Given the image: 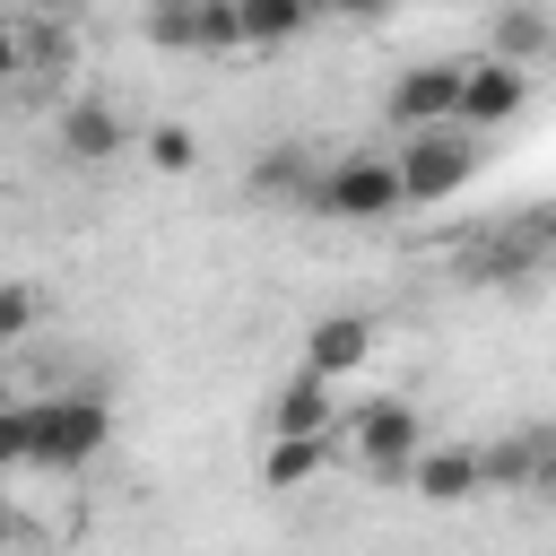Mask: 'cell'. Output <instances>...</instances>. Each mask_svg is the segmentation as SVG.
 <instances>
[{
  "instance_id": "obj_20",
  "label": "cell",
  "mask_w": 556,
  "mask_h": 556,
  "mask_svg": "<svg viewBox=\"0 0 556 556\" xmlns=\"http://www.w3.org/2000/svg\"><path fill=\"white\" fill-rule=\"evenodd\" d=\"M321 9H330V17H391L400 0H321Z\"/></svg>"
},
{
  "instance_id": "obj_21",
  "label": "cell",
  "mask_w": 556,
  "mask_h": 556,
  "mask_svg": "<svg viewBox=\"0 0 556 556\" xmlns=\"http://www.w3.org/2000/svg\"><path fill=\"white\" fill-rule=\"evenodd\" d=\"M17 9H35V17H78V0H17Z\"/></svg>"
},
{
  "instance_id": "obj_17",
  "label": "cell",
  "mask_w": 556,
  "mask_h": 556,
  "mask_svg": "<svg viewBox=\"0 0 556 556\" xmlns=\"http://www.w3.org/2000/svg\"><path fill=\"white\" fill-rule=\"evenodd\" d=\"M139 156H148L156 174H191V165H200V139H191V122H148V130H139Z\"/></svg>"
},
{
  "instance_id": "obj_6",
  "label": "cell",
  "mask_w": 556,
  "mask_h": 556,
  "mask_svg": "<svg viewBox=\"0 0 556 556\" xmlns=\"http://www.w3.org/2000/svg\"><path fill=\"white\" fill-rule=\"evenodd\" d=\"M460 87H469V61H417V70L391 78L382 122H391L400 139H408V130H443V122H460Z\"/></svg>"
},
{
  "instance_id": "obj_19",
  "label": "cell",
  "mask_w": 556,
  "mask_h": 556,
  "mask_svg": "<svg viewBox=\"0 0 556 556\" xmlns=\"http://www.w3.org/2000/svg\"><path fill=\"white\" fill-rule=\"evenodd\" d=\"M35 313H43L35 278H9V287H0V348H26V339H35Z\"/></svg>"
},
{
  "instance_id": "obj_15",
  "label": "cell",
  "mask_w": 556,
  "mask_h": 556,
  "mask_svg": "<svg viewBox=\"0 0 556 556\" xmlns=\"http://www.w3.org/2000/svg\"><path fill=\"white\" fill-rule=\"evenodd\" d=\"M313 182H321V165H313L304 148H261V156H252V191H261V200L313 208Z\"/></svg>"
},
{
  "instance_id": "obj_8",
  "label": "cell",
  "mask_w": 556,
  "mask_h": 556,
  "mask_svg": "<svg viewBox=\"0 0 556 556\" xmlns=\"http://www.w3.org/2000/svg\"><path fill=\"white\" fill-rule=\"evenodd\" d=\"M530 104V70L504 52H469V87H460V130H504Z\"/></svg>"
},
{
  "instance_id": "obj_5",
  "label": "cell",
  "mask_w": 556,
  "mask_h": 556,
  "mask_svg": "<svg viewBox=\"0 0 556 556\" xmlns=\"http://www.w3.org/2000/svg\"><path fill=\"white\" fill-rule=\"evenodd\" d=\"M400 174H408V208H443L478 182V130L443 122V130H408L400 139Z\"/></svg>"
},
{
  "instance_id": "obj_16",
  "label": "cell",
  "mask_w": 556,
  "mask_h": 556,
  "mask_svg": "<svg viewBox=\"0 0 556 556\" xmlns=\"http://www.w3.org/2000/svg\"><path fill=\"white\" fill-rule=\"evenodd\" d=\"M321 0H243V52H287Z\"/></svg>"
},
{
  "instance_id": "obj_4",
  "label": "cell",
  "mask_w": 556,
  "mask_h": 556,
  "mask_svg": "<svg viewBox=\"0 0 556 556\" xmlns=\"http://www.w3.org/2000/svg\"><path fill=\"white\" fill-rule=\"evenodd\" d=\"M400 208H408V174H400V156H382V148H348V156H330L321 182H313V217L382 226V217H400Z\"/></svg>"
},
{
  "instance_id": "obj_14",
  "label": "cell",
  "mask_w": 556,
  "mask_h": 556,
  "mask_svg": "<svg viewBox=\"0 0 556 556\" xmlns=\"http://www.w3.org/2000/svg\"><path fill=\"white\" fill-rule=\"evenodd\" d=\"M339 452H348L339 434H269V452H261V486H278V495H287V486H313Z\"/></svg>"
},
{
  "instance_id": "obj_18",
  "label": "cell",
  "mask_w": 556,
  "mask_h": 556,
  "mask_svg": "<svg viewBox=\"0 0 556 556\" xmlns=\"http://www.w3.org/2000/svg\"><path fill=\"white\" fill-rule=\"evenodd\" d=\"M200 9H208V0H148V43L200 52Z\"/></svg>"
},
{
  "instance_id": "obj_2",
  "label": "cell",
  "mask_w": 556,
  "mask_h": 556,
  "mask_svg": "<svg viewBox=\"0 0 556 556\" xmlns=\"http://www.w3.org/2000/svg\"><path fill=\"white\" fill-rule=\"evenodd\" d=\"M547 261H556V200H521V208H504L452 243L460 287H530Z\"/></svg>"
},
{
  "instance_id": "obj_7",
  "label": "cell",
  "mask_w": 556,
  "mask_h": 556,
  "mask_svg": "<svg viewBox=\"0 0 556 556\" xmlns=\"http://www.w3.org/2000/svg\"><path fill=\"white\" fill-rule=\"evenodd\" d=\"M478 452H486V486L556 504V417H530V426H513L504 443H478Z\"/></svg>"
},
{
  "instance_id": "obj_9",
  "label": "cell",
  "mask_w": 556,
  "mask_h": 556,
  "mask_svg": "<svg viewBox=\"0 0 556 556\" xmlns=\"http://www.w3.org/2000/svg\"><path fill=\"white\" fill-rule=\"evenodd\" d=\"M348 400H339V374L321 365H295L278 391H269V434H339Z\"/></svg>"
},
{
  "instance_id": "obj_1",
  "label": "cell",
  "mask_w": 556,
  "mask_h": 556,
  "mask_svg": "<svg viewBox=\"0 0 556 556\" xmlns=\"http://www.w3.org/2000/svg\"><path fill=\"white\" fill-rule=\"evenodd\" d=\"M104 443H113L104 391H43V400H9L0 408V460L9 469L78 478L87 460H104Z\"/></svg>"
},
{
  "instance_id": "obj_3",
  "label": "cell",
  "mask_w": 556,
  "mask_h": 556,
  "mask_svg": "<svg viewBox=\"0 0 556 556\" xmlns=\"http://www.w3.org/2000/svg\"><path fill=\"white\" fill-rule=\"evenodd\" d=\"M339 443H348V460H356L365 478L400 486V478L417 469V452H426V417H417V400H400V391H374V400H348V417H339Z\"/></svg>"
},
{
  "instance_id": "obj_13",
  "label": "cell",
  "mask_w": 556,
  "mask_h": 556,
  "mask_svg": "<svg viewBox=\"0 0 556 556\" xmlns=\"http://www.w3.org/2000/svg\"><path fill=\"white\" fill-rule=\"evenodd\" d=\"M486 52H504V61L539 70V61H556V17H547V9H530V0H504V9L486 17Z\"/></svg>"
},
{
  "instance_id": "obj_11",
  "label": "cell",
  "mask_w": 556,
  "mask_h": 556,
  "mask_svg": "<svg viewBox=\"0 0 556 556\" xmlns=\"http://www.w3.org/2000/svg\"><path fill=\"white\" fill-rule=\"evenodd\" d=\"M408 486H417L426 504H469V495L486 486V452H478V443H426L417 469H408Z\"/></svg>"
},
{
  "instance_id": "obj_10",
  "label": "cell",
  "mask_w": 556,
  "mask_h": 556,
  "mask_svg": "<svg viewBox=\"0 0 556 556\" xmlns=\"http://www.w3.org/2000/svg\"><path fill=\"white\" fill-rule=\"evenodd\" d=\"M52 139H61V156H70V165H113L139 130L122 122V104H104V96H70V104H61V122H52Z\"/></svg>"
},
{
  "instance_id": "obj_12",
  "label": "cell",
  "mask_w": 556,
  "mask_h": 556,
  "mask_svg": "<svg viewBox=\"0 0 556 556\" xmlns=\"http://www.w3.org/2000/svg\"><path fill=\"white\" fill-rule=\"evenodd\" d=\"M365 356H374V321L365 313H321L313 330H304V365H321V374H365Z\"/></svg>"
}]
</instances>
